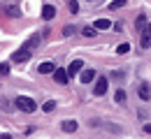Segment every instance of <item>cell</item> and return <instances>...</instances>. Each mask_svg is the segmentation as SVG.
<instances>
[{"mask_svg":"<svg viewBox=\"0 0 151 139\" xmlns=\"http://www.w3.org/2000/svg\"><path fill=\"white\" fill-rule=\"evenodd\" d=\"M17 107H19L21 111H26V114H30V111H35V100H30L28 95H19L17 98Z\"/></svg>","mask_w":151,"mask_h":139,"instance_id":"1","label":"cell"},{"mask_svg":"<svg viewBox=\"0 0 151 139\" xmlns=\"http://www.w3.org/2000/svg\"><path fill=\"white\" fill-rule=\"evenodd\" d=\"M30 56H33V51L26 49V46H21L19 51L12 53V63H26V60H30Z\"/></svg>","mask_w":151,"mask_h":139,"instance_id":"2","label":"cell"},{"mask_svg":"<svg viewBox=\"0 0 151 139\" xmlns=\"http://www.w3.org/2000/svg\"><path fill=\"white\" fill-rule=\"evenodd\" d=\"M107 83H109L107 79H98V81H95V86H93V93L98 95V98L107 93Z\"/></svg>","mask_w":151,"mask_h":139,"instance_id":"3","label":"cell"},{"mask_svg":"<svg viewBox=\"0 0 151 139\" xmlns=\"http://www.w3.org/2000/svg\"><path fill=\"white\" fill-rule=\"evenodd\" d=\"M81 65H84V60H72V63H70V67L65 70V72H68V77L79 74V72H81Z\"/></svg>","mask_w":151,"mask_h":139,"instance_id":"4","label":"cell"},{"mask_svg":"<svg viewBox=\"0 0 151 139\" xmlns=\"http://www.w3.org/2000/svg\"><path fill=\"white\" fill-rule=\"evenodd\" d=\"M54 79H56L58 83H68L70 77H68V72H65L63 67H56V70H54Z\"/></svg>","mask_w":151,"mask_h":139,"instance_id":"5","label":"cell"},{"mask_svg":"<svg viewBox=\"0 0 151 139\" xmlns=\"http://www.w3.org/2000/svg\"><path fill=\"white\" fill-rule=\"evenodd\" d=\"M54 16H56V7L44 5V7H42V19H44V21H51Z\"/></svg>","mask_w":151,"mask_h":139,"instance_id":"6","label":"cell"},{"mask_svg":"<svg viewBox=\"0 0 151 139\" xmlns=\"http://www.w3.org/2000/svg\"><path fill=\"white\" fill-rule=\"evenodd\" d=\"M54 70H56V65H54L51 60H47V63H42V65L37 67V72H40V74H51Z\"/></svg>","mask_w":151,"mask_h":139,"instance_id":"7","label":"cell"},{"mask_svg":"<svg viewBox=\"0 0 151 139\" xmlns=\"http://www.w3.org/2000/svg\"><path fill=\"white\" fill-rule=\"evenodd\" d=\"M142 46H144V49H149V46H151V23L147 26V30L142 33Z\"/></svg>","mask_w":151,"mask_h":139,"instance_id":"8","label":"cell"},{"mask_svg":"<svg viewBox=\"0 0 151 139\" xmlns=\"http://www.w3.org/2000/svg\"><path fill=\"white\" fill-rule=\"evenodd\" d=\"M95 79V70H84L81 72V83H91Z\"/></svg>","mask_w":151,"mask_h":139,"instance_id":"9","label":"cell"},{"mask_svg":"<svg viewBox=\"0 0 151 139\" xmlns=\"http://www.w3.org/2000/svg\"><path fill=\"white\" fill-rule=\"evenodd\" d=\"M60 128H63V132H75L79 125H77V120H63V125H60Z\"/></svg>","mask_w":151,"mask_h":139,"instance_id":"10","label":"cell"},{"mask_svg":"<svg viewBox=\"0 0 151 139\" xmlns=\"http://www.w3.org/2000/svg\"><path fill=\"white\" fill-rule=\"evenodd\" d=\"M93 26H95V30H109V26H112V23H109L107 19H98Z\"/></svg>","mask_w":151,"mask_h":139,"instance_id":"11","label":"cell"},{"mask_svg":"<svg viewBox=\"0 0 151 139\" xmlns=\"http://www.w3.org/2000/svg\"><path fill=\"white\" fill-rule=\"evenodd\" d=\"M128 51H130V44H119V46H116V53H119V56H123V53H128Z\"/></svg>","mask_w":151,"mask_h":139,"instance_id":"12","label":"cell"},{"mask_svg":"<svg viewBox=\"0 0 151 139\" xmlns=\"http://www.w3.org/2000/svg\"><path fill=\"white\" fill-rule=\"evenodd\" d=\"M126 2H128V0H114V2H109V9H121Z\"/></svg>","mask_w":151,"mask_h":139,"instance_id":"13","label":"cell"},{"mask_svg":"<svg viewBox=\"0 0 151 139\" xmlns=\"http://www.w3.org/2000/svg\"><path fill=\"white\" fill-rule=\"evenodd\" d=\"M149 93H151L149 86H139V98L142 100H149Z\"/></svg>","mask_w":151,"mask_h":139,"instance_id":"14","label":"cell"},{"mask_svg":"<svg viewBox=\"0 0 151 139\" xmlns=\"http://www.w3.org/2000/svg\"><path fill=\"white\" fill-rule=\"evenodd\" d=\"M68 7H70V12H72V14H77V12H79V5H77V0H68Z\"/></svg>","mask_w":151,"mask_h":139,"instance_id":"15","label":"cell"},{"mask_svg":"<svg viewBox=\"0 0 151 139\" xmlns=\"http://www.w3.org/2000/svg\"><path fill=\"white\" fill-rule=\"evenodd\" d=\"M9 74V65L7 63H0V77H7Z\"/></svg>","mask_w":151,"mask_h":139,"instance_id":"16","label":"cell"},{"mask_svg":"<svg viewBox=\"0 0 151 139\" xmlns=\"http://www.w3.org/2000/svg\"><path fill=\"white\" fill-rule=\"evenodd\" d=\"M7 14H9V16H19L21 12L17 9V7H12V5H9V7H7Z\"/></svg>","mask_w":151,"mask_h":139,"instance_id":"17","label":"cell"},{"mask_svg":"<svg viewBox=\"0 0 151 139\" xmlns=\"http://www.w3.org/2000/svg\"><path fill=\"white\" fill-rule=\"evenodd\" d=\"M54 107H56V104L49 100V102H44V107H42V109H44V111H54Z\"/></svg>","mask_w":151,"mask_h":139,"instance_id":"18","label":"cell"},{"mask_svg":"<svg viewBox=\"0 0 151 139\" xmlns=\"http://www.w3.org/2000/svg\"><path fill=\"white\" fill-rule=\"evenodd\" d=\"M114 98H116V102H123V100H126V93H123V91H116Z\"/></svg>","mask_w":151,"mask_h":139,"instance_id":"19","label":"cell"},{"mask_svg":"<svg viewBox=\"0 0 151 139\" xmlns=\"http://www.w3.org/2000/svg\"><path fill=\"white\" fill-rule=\"evenodd\" d=\"M84 35H86V37H93V35H95V28H84Z\"/></svg>","mask_w":151,"mask_h":139,"instance_id":"20","label":"cell"},{"mask_svg":"<svg viewBox=\"0 0 151 139\" xmlns=\"http://www.w3.org/2000/svg\"><path fill=\"white\" fill-rule=\"evenodd\" d=\"M72 33H75V28H72V26H68V28L63 30V35H72Z\"/></svg>","mask_w":151,"mask_h":139,"instance_id":"21","label":"cell"},{"mask_svg":"<svg viewBox=\"0 0 151 139\" xmlns=\"http://www.w3.org/2000/svg\"><path fill=\"white\" fill-rule=\"evenodd\" d=\"M144 132H149V135H151V123H144Z\"/></svg>","mask_w":151,"mask_h":139,"instance_id":"22","label":"cell"},{"mask_svg":"<svg viewBox=\"0 0 151 139\" xmlns=\"http://www.w3.org/2000/svg\"><path fill=\"white\" fill-rule=\"evenodd\" d=\"M0 139H12V137L9 135H0Z\"/></svg>","mask_w":151,"mask_h":139,"instance_id":"23","label":"cell"}]
</instances>
